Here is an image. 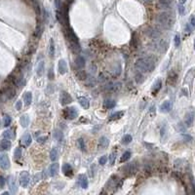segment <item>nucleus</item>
Segmentation results:
<instances>
[{"label":"nucleus","instance_id":"obj_1","mask_svg":"<svg viewBox=\"0 0 195 195\" xmlns=\"http://www.w3.org/2000/svg\"><path fill=\"white\" fill-rule=\"evenodd\" d=\"M135 67L136 69H138L140 72H142V73L151 72L155 68V60L152 57L140 58L135 63Z\"/></svg>","mask_w":195,"mask_h":195},{"label":"nucleus","instance_id":"obj_2","mask_svg":"<svg viewBox=\"0 0 195 195\" xmlns=\"http://www.w3.org/2000/svg\"><path fill=\"white\" fill-rule=\"evenodd\" d=\"M65 35V38L67 39L68 43H69L70 46V50L73 52L74 54H78L80 53L81 51V48H80V44H79V40H78L77 35L75 34V32L73 31V29L69 27H67L63 31Z\"/></svg>","mask_w":195,"mask_h":195},{"label":"nucleus","instance_id":"obj_3","mask_svg":"<svg viewBox=\"0 0 195 195\" xmlns=\"http://www.w3.org/2000/svg\"><path fill=\"white\" fill-rule=\"evenodd\" d=\"M157 23L160 27H162L165 29H170L174 25V23H175L174 14L167 11L162 12L157 16Z\"/></svg>","mask_w":195,"mask_h":195},{"label":"nucleus","instance_id":"obj_4","mask_svg":"<svg viewBox=\"0 0 195 195\" xmlns=\"http://www.w3.org/2000/svg\"><path fill=\"white\" fill-rule=\"evenodd\" d=\"M122 171H123V173L127 176L135 175L138 171V163L136 162V161H133V162H131V163L126 164L124 167L122 168Z\"/></svg>","mask_w":195,"mask_h":195},{"label":"nucleus","instance_id":"obj_5","mask_svg":"<svg viewBox=\"0 0 195 195\" xmlns=\"http://www.w3.org/2000/svg\"><path fill=\"white\" fill-rule=\"evenodd\" d=\"M63 117L65 119L68 120H73L77 117L78 112H77V109H76L75 106H71V108H65L63 109Z\"/></svg>","mask_w":195,"mask_h":195},{"label":"nucleus","instance_id":"obj_6","mask_svg":"<svg viewBox=\"0 0 195 195\" xmlns=\"http://www.w3.org/2000/svg\"><path fill=\"white\" fill-rule=\"evenodd\" d=\"M19 180H20L21 186L27 187V185H28V184H29V180H30L29 173H28L27 171H23V172L20 174V177H19Z\"/></svg>","mask_w":195,"mask_h":195},{"label":"nucleus","instance_id":"obj_7","mask_svg":"<svg viewBox=\"0 0 195 195\" xmlns=\"http://www.w3.org/2000/svg\"><path fill=\"white\" fill-rule=\"evenodd\" d=\"M153 46L156 47L155 50L164 53V52H166L168 49V42H166L165 40H157V41L153 43Z\"/></svg>","mask_w":195,"mask_h":195},{"label":"nucleus","instance_id":"obj_8","mask_svg":"<svg viewBox=\"0 0 195 195\" xmlns=\"http://www.w3.org/2000/svg\"><path fill=\"white\" fill-rule=\"evenodd\" d=\"M60 102L61 104L63 106H66V104L72 103V98L70 97V95L65 91H61V96H60Z\"/></svg>","mask_w":195,"mask_h":195},{"label":"nucleus","instance_id":"obj_9","mask_svg":"<svg viewBox=\"0 0 195 195\" xmlns=\"http://www.w3.org/2000/svg\"><path fill=\"white\" fill-rule=\"evenodd\" d=\"M8 185H9V188H10L11 193L15 194L18 191V184H17L16 179L14 176H9L8 177Z\"/></svg>","mask_w":195,"mask_h":195},{"label":"nucleus","instance_id":"obj_10","mask_svg":"<svg viewBox=\"0 0 195 195\" xmlns=\"http://www.w3.org/2000/svg\"><path fill=\"white\" fill-rule=\"evenodd\" d=\"M0 167L3 170H7L10 167V160H9V157L7 154H2L0 156Z\"/></svg>","mask_w":195,"mask_h":195},{"label":"nucleus","instance_id":"obj_11","mask_svg":"<svg viewBox=\"0 0 195 195\" xmlns=\"http://www.w3.org/2000/svg\"><path fill=\"white\" fill-rule=\"evenodd\" d=\"M146 33L149 37L153 38V39H157V38L161 35V31L157 27H149L148 29H147Z\"/></svg>","mask_w":195,"mask_h":195},{"label":"nucleus","instance_id":"obj_12","mask_svg":"<svg viewBox=\"0 0 195 195\" xmlns=\"http://www.w3.org/2000/svg\"><path fill=\"white\" fill-rule=\"evenodd\" d=\"M161 87H162V80H161V79H157L155 82H154V84L152 85V87H151V94H152V96H156V95L158 94V92L160 91Z\"/></svg>","mask_w":195,"mask_h":195},{"label":"nucleus","instance_id":"obj_13","mask_svg":"<svg viewBox=\"0 0 195 195\" xmlns=\"http://www.w3.org/2000/svg\"><path fill=\"white\" fill-rule=\"evenodd\" d=\"M173 104L170 101H165L164 103L160 106V111L163 113H168L172 110Z\"/></svg>","mask_w":195,"mask_h":195},{"label":"nucleus","instance_id":"obj_14","mask_svg":"<svg viewBox=\"0 0 195 195\" xmlns=\"http://www.w3.org/2000/svg\"><path fill=\"white\" fill-rule=\"evenodd\" d=\"M32 142V139H31V136H30L29 134H25L23 136L22 138H21V144L23 146H29L30 144H31Z\"/></svg>","mask_w":195,"mask_h":195},{"label":"nucleus","instance_id":"obj_15","mask_svg":"<svg viewBox=\"0 0 195 195\" xmlns=\"http://www.w3.org/2000/svg\"><path fill=\"white\" fill-rule=\"evenodd\" d=\"M58 70L61 74H65L67 72V63L65 60H60L58 63Z\"/></svg>","mask_w":195,"mask_h":195},{"label":"nucleus","instance_id":"obj_16","mask_svg":"<svg viewBox=\"0 0 195 195\" xmlns=\"http://www.w3.org/2000/svg\"><path fill=\"white\" fill-rule=\"evenodd\" d=\"M61 171H63V174L66 177H70V176L73 175V171L71 166L68 163H65L61 167Z\"/></svg>","mask_w":195,"mask_h":195},{"label":"nucleus","instance_id":"obj_17","mask_svg":"<svg viewBox=\"0 0 195 195\" xmlns=\"http://www.w3.org/2000/svg\"><path fill=\"white\" fill-rule=\"evenodd\" d=\"M193 121H194V113L193 112H188L186 113L185 115V119H184V123L186 125V127H190L193 124Z\"/></svg>","mask_w":195,"mask_h":195},{"label":"nucleus","instance_id":"obj_18","mask_svg":"<svg viewBox=\"0 0 195 195\" xmlns=\"http://www.w3.org/2000/svg\"><path fill=\"white\" fill-rule=\"evenodd\" d=\"M11 146H12V144L8 139L0 141V149L1 150H9L11 148Z\"/></svg>","mask_w":195,"mask_h":195},{"label":"nucleus","instance_id":"obj_19","mask_svg":"<svg viewBox=\"0 0 195 195\" xmlns=\"http://www.w3.org/2000/svg\"><path fill=\"white\" fill-rule=\"evenodd\" d=\"M195 76V67L191 68V69H189L188 72L186 73V75H185V79H184V83H188V84H191L192 82V79Z\"/></svg>","mask_w":195,"mask_h":195},{"label":"nucleus","instance_id":"obj_20","mask_svg":"<svg viewBox=\"0 0 195 195\" xmlns=\"http://www.w3.org/2000/svg\"><path fill=\"white\" fill-rule=\"evenodd\" d=\"M78 103L80 104V106H81L84 109H88L90 106L89 100L85 97H78Z\"/></svg>","mask_w":195,"mask_h":195},{"label":"nucleus","instance_id":"obj_21","mask_svg":"<svg viewBox=\"0 0 195 195\" xmlns=\"http://www.w3.org/2000/svg\"><path fill=\"white\" fill-rule=\"evenodd\" d=\"M78 182H79V184L82 188L86 189L88 187V179L85 175H80L78 177Z\"/></svg>","mask_w":195,"mask_h":195},{"label":"nucleus","instance_id":"obj_22","mask_svg":"<svg viewBox=\"0 0 195 195\" xmlns=\"http://www.w3.org/2000/svg\"><path fill=\"white\" fill-rule=\"evenodd\" d=\"M59 171V164L58 163H53L49 167V175L50 177H55L58 174Z\"/></svg>","mask_w":195,"mask_h":195},{"label":"nucleus","instance_id":"obj_23","mask_svg":"<svg viewBox=\"0 0 195 195\" xmlns=\"http://www.w3.org/2000/svg\"><path fill=\"white\" fill-rule=\"evenodd\" d=\"M75 65H77L78 68H83L86 65V61H85L84 57L82 56H78L77 58L75 59Z\"/></svg>","mask_w":195,"mask_h":195},{"label":"nucleus","instance_id":"obj_24","mask_svg":"<svg viewBox=\"0 0 195 195\" xmlns=\"http://www.w3.org/2000/svg\"><path fill=\"white\" fill-rule=\"evenodd\" d=\"M116 106V102L113 100H106L104 102V108L106 109H112L115 108Z\"/></svg>","mask_w":195,"mask_h":195},{"label":"nucleus","instance_id":"obj_25","mask_svg":"<svg viewBox=\"0 0 195 195\" xmlns=\"http://www.w3.org/2000/svg\"><path fill=\"white\" fill-rule=\"evenodd\" d=\"M23 101H25V106H29L32 102V94L31 92H25L23 94Z\"/></svg>","mask_w":195,"mask_h":195},{"label":"nucleus","instance_id":"obj_26","mask_svg":"<svg viewBox=\"0 0 195 195\" xmlns=\"http://www.w3.org/2000/svg\"><path fill=\"white\" fill-rule=\"evenodd\" d=\"M20 123L23 128L27 127V126L29 125V117H28V115H27V114H23V115L21 116Z\"/></svg>","mask_w":195,"mask_h":195},{"label":"nucleus","instance_id":"obj_27","mask_svg":"<svg viewBox=\"0 0 195 195\" xmlns=\"http://www.w3.org/2000/svg\"><path fill=\"white\" fill-rule=\"evenodd\" d=\"M172 3H173L172 0H159V4H160V6L164 9L171 8Z\"/></svg>","mask_w":195,"mask_h":195},{"label":"nucleus","instance_id":"obj_28","mask_svg":"<svg viewBox=\"0 0 195 195\" xmlns=\"http://www.w3.org/2000/svg\"><path fill=\"white\" fill-rule=\"evenodd\" d=\"M124 115V111H117V112L111 114L110 116H109V121H113V120H117L121 118L122 116Z\"/></svg>","mask_w":195,"mask_h":195},{"label":"nucleus","instance_id":"obj_29","mask_svg":"<svg viewBox=\"0 0 195 195\" xmlns=\"http://www.w3.org/2000/svg\"><path fill=\"white\" fill-rule=\"evenodd\" d=\"M108 144H109V141L108 138L102 137L101 139H100V147H102V148H106V147L108 146Z\"/></svg>","mask_w":195,"mask_h":195},{"label":"nucleus","instance_id":"obj_30","mask_svg":"<svg viewBox=\"0 0 195 195\" xmlns=\"http://www.w3.org/2000/svg\"><path fill=\"white\" fill-rule=\"evenodd\" d=\"M177 80H178V75L176 74L174 71H172L168 76V83H170V84H175V83L177 82Z\"/></svg>","mask_w":195,"mask_h":195},{"label":"nucleus","instance_id":"obj_31","mask_svg":"<svg viewBox=\"0 0 195 195\" xmlns=\"http://www.w3.org/2000/svg\"><path fill=\"white\" fill-rule=\"evenodd\" d=\"M130 157H131V152L130 151H125L124 153L122 154L121 158H120V163L127 162V161L130 159Z\"/></svg>","mask_w":195,"mask_h":195},{"label":"nucleus","instance_id":"obj_32","mask_svg":"<svg viewBox=\"0 0 195 195\" xmlns=\"http://www.w3.org/2000/svg\"><path fill=\"white\" fill-rule=\"evenodd\" d=\"M49 55L51 58H54V55H55V43H54V40L51 38L50 40V45H49Z\"/></svg>","mask_w":195,"mask_h":195},{"label":"nucleus","instance_id":"obj_33","mask_svg":"<svg viewBox=\"0 0 195 195\" xmlns=\"http://www.w3.org/2000/svg\"><path fill=\"white\" fill-rule=\"evenodd\" d=\"M76 76H77V78L79 80H85L87 78V73L85 72V70L80 69L76 72Z\"/></svg>","mask_w":195,"mask_h":195},{"label":"nucleus","instance_id":"obj_34","mask_svg":"<svg viewBox=\"0 0 195 195\" xmlns=\"http://www.w3.org/2000/svg\"><path fill=\"white\" fill-rule=\"evenodd\" d=\"M50 159H51L52 161H56L57 159H58V149H57L56 147L52 148L51 152H50Z\"/></svg>","mask_w":195,"mask_h":195},{"label":"nucleus","instance_id":"obj_35","mask_svg":"<svg viewBox=\"0 0 195 195\" xmlns=\"http://www.w3.org/2000/svg\"><path fill=\"white\" fill-rule=\"evenodd\" d=\"M132 141H133L132 136H131V135H125L124 137L122 138V140H121V142H122L123 144H125V146H127V144H129Z\"/></svg>","mask_w":195,"mask_h":195},{"label":"nucleus","instance_id":"obj_36","mask_svg":"<svg viewBox=\"0 0 195 195\" xmlns=\"http://www.w3.org/2000/svg\"><path fill=\"white\" fill-rule=\"evenodd\" d=\"M77 144H78V147H79V149L83 152L86 151V144H85V142L83 139H78L77 140Z\"/></svg>","mask_w":195,"mask_h":195},{"label":"nucleus","instance_id":"obj_37","mask_svg":"<svg viewBox=\"0 0 195 195\" xmlns=\"http://www.w3.org/2000/svg\"><path fill=\"white\" fill-rule=\"evenodd\" d=\"M3 138H5V139H8V140H12L14 138V133H13V130H6L4 131L3 133Z\"/></svg>","mask_w":195,"mask_h":195},{"label":"nucleus","instance_id":"obj_38","mask_svg":"<svg viewBox=\"0 0 195 195\" xmlns=\"http://www.w3.org/2000/svg\"><path fill=\"white\" fill-rule=\"evenodd\" d=\"M43 71H44V61H39L38 66H37V75L41 76L43 74Z\"/></svg>","mask_w":195,"mask_h":195},{"label":"nucleus","instance_id":"obj_39","mask_svg":"<svg viewBox=\"0 0 195 195\" xmlns=\"http://www.w3.org/2000/svg\"><path fill=\"white\" fill-rule=\"evenodd\" d=\"M131 46L133 47V48L137 49L138 46H139V43H138V36L137 34H133V37H132V40H131Z\"/></svg>","mask_w":195,"mask_h":195},{"label":"nucleus","instance_id":"obj_40","mask_svg":"<svg viewBox=\"0 0 195 195\" xmlns=\"http://www.w3.org/2000/svg\"><path fill=\"white\" fill-rule=\"evenodd\" d=\"M54 137H55V139H56L57 141H59V142H61V141H63V133H61V131H56V132L54 133Z\"/></svg>","mask_w":195,"mask_h":195},{"label":"nucleus","instance_id":"obj_41","mask_svg":"<svg viewBox=\"0 0 195 195\" xmlns=\"http://www.w3.org/2000/svg\"><path fill=\"white\" fill-rule=\"evenodd\" d=\"M11 122H12V119L10 117V115H5L3 118V124L5 127H9V126L11 125Z\"/></svg>","mask_w":195,"mask_h":195},{"label":"nucleus","instance_id":"obj_42","mask_svg":"<svg viewBox=\"0 0 195 195\" xmlns=\"http://www.w3.org/2000/svg\"><path fill=\"white\" fill-rule=\"evenodd\" d=\"M14 156H15V159H20L22 157V148L21 147H17L14 151Z\"/></svg>","mask_w":195,"mask_h":195},{"label":"nucleus","instance_id":"obj_43","mask_svg":"<svg viewBox=\"0 0 195 195\" xmlns=\"http://www.w3.org/2000/svg\"><path fill=\"white\" fill-rule=\"evenodd\" d=\"M55 8H56V10L59 11L63 10V2H61V0H55Z\"/></svg>","mask_w":195,"mask_h":195},{"label":"nucleus","instance_id":"obj_44","mask_svg":"<svg viewBox=\"0 0 195 195\" xmlns=\"http://www.w3.org/2000/svg\"><path fill=\"white\" fill-rule=\"evenodd\" d=\"M135 80L137 83H139V84H141L144 81V75H142V72H140V73H137V75H136L135 77Z\"/></svg>","mask_w":195,"mask_h":195},{"label":"nucleus","instance_id":"obj_45","mask_svg":"<svg viewBox=\"0 0 195 195\" xmlns=\"http://www.w3.org/2000/svg\"><path fill=\"white\" fill-rule=\"evenodd\" d=\"M188 25H189V27L192 30L195 29V15H192L191 17H190Z\"/></svg>","mask_w":195,"mask_h":195},{"label":"nucleus","instance_id":"obj_46","mask_svg":"<svg viewBox=\"0 0 195 195\" xmlns=\"http://www.w3.org/2000/svg\"><path fill=\"white\" fill-rule=\"evenodd\" d=\"M174 42H175V46L176 47H179L180 44V37L179 34H177L174 38Z\"/></svg>","mask_w":195,"mask_h":195},{"label":"nucleus","instance_id":"obj_47","mask_svg":"<svg viewBox=\"0 0 195 195\" xmlns=\"http://www.w3.org/2000/svg\"><path fill=\"white\" fill-rule=\"evenodd\" d=\"M106 162H108V156L106 155L102 156V157L99 159V163L101 164V165H104V164H106Z\"/></svg>","mask_w":195,"mask_h":195},{"label":"nucleus","instance_id":"obj_48","mask_svg":"<svg viewBox=\"0 0 195 195\" xmlns=\"http://www.w3.org/2000/svg\"><path fill=\"white\" fill-rule=\"evenodd\" d=\"M47 139H48V138H47L46 136H44V137H39V138H37V142H38V144H43L46 142Z\"/></svg>","mask_w":195,"mask_h":195},{"label":"nucleus","instance_id":"obj_49","mask_svg":"<svg viewBox=\"0 0 195 195\" xmlns=\"http://www.w3.org/2000/svg\"><path fill=\"white\" fill-rule=\"evenodd\" d=\"M40 178H41V174H37V175H35V177H34V180H32V185H34L35 184H36V182H38V180H39V179Z\"/></svg>","mask_w":195,"mask_h":195},{"label":"nucleus","instance_id":"obj_50","mask_svg":"<svg viewBox=\"0 0 195 195\" xmlns=\"http://www.w3.org/2000/svg\"><path fill=\"white\" fill-rule=\"evenodd\" d=\"M115 153L110 154V159H109V162H110V165H114V162H115Z\"/></svg>","mask_w":195,"mask_h":195},{"label":"nucleus","instance_id":"obj_51","mask_svg":"<svg viewBox=\"0 0 195 195\" xmlns=\"http://www.w3.org/2000/svg\"><path fill=\"white\" fill-rule=\"evenodd\" d=\"M22 101H18L17 102V104H16V109L17 110H21L22 109Z\"/></svg>","mask_w":195,"mask_h":195},{"label":"nucleus","instance_id":"obj_52","mask_svg":"<svg viewBox=\"0 0 195 195\" xmlns=\"http://www.w3.org/2000/svg\"><path fill=\"white\" fill-rule=\"evenodd\" d=\"M4 185H5V179L3 177H0V188L4 187Z\"/></svg>","mask_w":195,"mask_h":195},{"label":"nucleus","instance_id":"obj_53","mask_svg":"<svg viewBox=\"0 0 195 195\" xmlns=\"http://www.w3.org/2000/svg\"><path fill=\"white\" fill-rule=\"evenodd\" d=\"M48 77H49V79H51V80L54 79V72H53V69H52V68L49 70V72H48Z\"/></svg>","mask_w":195,"mask_h":195},{"label":"nucleus","instance_id":"obj_54","mask_svg":"<svg viewBox=\"0 0 195 195\" xmlns=\"http://www.w3.org/2000/svg\"><path fill=\"white\" fill-rule=\"evenodd\" d=\"M182 137H184V139H185V140H186V142H190V141H192V138H191V136H189V135L184 134V135H182Z\"/></svg>","mask_w":195,"mask_h":195},{"label":"nucleus","instance_id":"obj_55","mask_svg":"<svg viewBox=\"0 0 195 195\" xmlns=\"http://www.w3.org/2000/svg\"><path fill=\"white\" fill-rule=\"evenodd\" d=\"M179 11H180V15H184V6H182V4H180L179 5Z\"/></svg>","mask_w":195,"mask_h":195},{"label":"nucleus","instance_id":"obj_56","mask_svg":"<svg viewBox=\"0 0 195 195\" xmlns=\"http://www.w3.org/2000/svg\"><path fill=\"white\" fill-rule=\"evenodd\" d=\"M142 1L146 2V3H151V2H152V0H142Z\"/></svg>","mask_w":195,"mask_h":195},{"label":"nucleus","instance_id":"obj_57","mask_svg":"<svg viewBox=\"0 0 195 195\" xmlns=\"http://www.w3.org/2000/svg\"><path fill=\"white\" fill-rule=\"evenodd\" d=\"M179 1H180V4H184L185 2H186V0H179Z\"/></svg>","mask_w":195,"mask_h":195},{"label":"nucleus","instance_id":"obj_58","mask_svg":"<svg viewBox=\"0 0 195 195\" xmlns=\"http://www.w3.org/2000/svg\"><path fill=\"white\" fill-rule=\"evenodd\" d=\"M194 49H195V42H194Z\"/></svg>","mask_w":195,"mask_h":195}]
</instances>
